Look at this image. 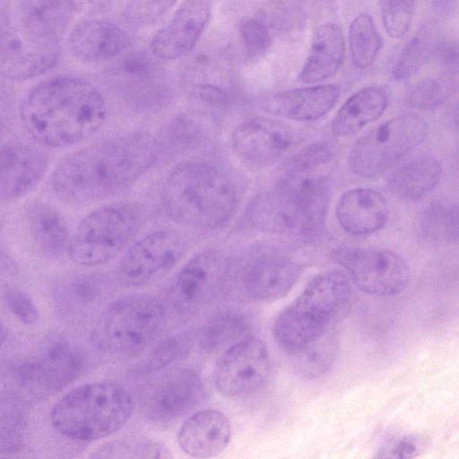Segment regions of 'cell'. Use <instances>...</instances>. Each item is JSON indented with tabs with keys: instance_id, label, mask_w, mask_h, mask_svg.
Listing matches in <instances>:
<instances>
[{
	"instance_id": "4316f807",
	"label": "cell",
	"mask_w": 459,
	"mask_h": 459,
	"mask_svg": "<svg viewBox=\"0 0 459 459\" xmlns=\"http://www.w3.org/2000/svg\"><path fill=\"white\" fill-rule=\"evenodd\" d=\"M387 96L378 87H365L351 96L332 121V132L341 137L358 133L368 124L378 119L387 107Z\"/></svg>"
},
{
	"instance_id": "60d3db41",
	"label": "cell",
	"mask_w": 459,
	"mask_h": 459,
	"mask_svg": "<svg viewBox=\"0 0 459 459\" xmlns=\"http://www.w3.org/2000/svg\"><path fill=\"white\" fill-rule=\"evenodd\" d=\"M422 441L416 437H403L384 446L374 459H413L420 452Z\"/></svg>"
},
{
	"instance_id": "7dc6e473",
	"label": "cell",
	"mask_w": 459,
	"mask_h": 459,
	"mask_svg": "<svg viewBox=\"0 0 459 459\" xmlns=\"http://www.w3.org/2000/svg\"><path fill=\"white\" fill-rule=\"evenodd\" d=\"M5 339H6V331H5L4 325L2 324V322L0 320V345L3 344V342L5 341Z\"/></svg>"
},
{
	"instance_id": "d6986e66",
	"label": "cell",
	"mask_w": 459,
	"mask_h": 459,
	"mask_svg": "<svg viewBox=\"0 0 459 459\" xmlns=\"http://www.w3.org/2000/svg\"><path fill=\"white\" fill-rule=\"evenodd\" d=\"M341 95L336 84H320L276 92L264 97L261 108L295 121H314L329 112Z\"/></svg>"
},
{
	"instance_id": "f546056e",
	"label": "cell",
	"mask_w": 459,
	"mask_h": 459,
	"mask_svg": "<svg viewBox=\"0 0 459 459\" xmlns=\"http://www.w3.org/2000/svg\"><path fill=\"white\" fill-rule=\"evenodd\" d=\"M87 459H173L160 441L142 436L124 437L96 448Z\"/></svg>"
},
{
	"instance_id": "7402d4cb",
	"label": "cell",
	"mask_w": 459,
	"mask_h": 459,
	"mask_svg": "<svg viewBox=\"0 0 459 459\" xmlns=\"http://www.w3.org/2000/svg\"><path fill=\"white\" fill-rule=\"evenodd\" d=\"M230 437L228 417L219 410L205 409L194 413L183 423L178 442L188 456L209 459L221 453Z\"/></svg>"
},
{
	"instance_id": "8d00e7d4",
	"label": "cell",
	"mask_w": 459,
	"mask_h": 459,
	"mask_svg": "<svg viewBox=\"0 0 459 459\" xmlns=\"http://www.w3.org/2000/svg\"><path fill=\"white\" fill-rule=\"evenodd\" d=\"M380 5L383 24L386 32L395 39L404 36L413 19L415 2L383 1Z\"/></svg>"
},
{
	"instance_id": "603a6c76",
	"label": "cell",
	"mask_w": 459,
	"mask_h": 459,
	"mask_svg": "<svg viewBox=\"0 0 459 459\" xmlns=\"http://www.w3.org/2000/svg\"><path fill=\"white\" fill-rule=\"evenodd\" d=\"M340 227L352 235L380 230L386 223L388 207L384 196L371 188H353L341 196L335 210Z\"/></svg>"
},
{
	"instance_id": "9a60e30c",
	"label": "cell",
	"mask_w": 459,
	"mask_h": 459,
	"mask_svg": "<svg viewBox=\"0 0 459 459\" xmlns=\"http://www.w3.org/2000/svg\"><path fill=\"white\" fill-rule=\"evenodd\" d=\"M295 143L292 129L267 117H254L239 124L231 136L235 154L246 165L265 169L277 163Z\"/></svg>"
},
{
	"instance_id": "4fadbf2b",
	"label": "cell",
	"mask_w": 459,
	"mask_h": 459,
	"mask_svg": "<svg viewBox=\"0 0 459 459\" xmlns=\"http://www.w3.org/2000/svg\"><path fill=\"white\" fill-rule=\"evenodd\" d=\"M271 360L264 342L245 336L220 356L214 368L218 390L231 398H243L262 390L269 380Z\"/></svg>"
},
{
	"instance_id": "277c9868",
	"label": "cell",
	"mask_w": 459,
	"mask_h": 459,
	"mask_svg": "<svg viewBox=\"0 0 459 459\" xmlns=\"http://www.w3.org/2000/svg\"><path fill=\"white\" fill-rule=\"evenodd\" d=\"M162 203L175 222L213 230L231 219L238 194L233 182L214 166L188 161L178 165L169 174L162 189Z\"/></svg>"
},
{
	"instance_id": "6da1fadb",
	"label": "cell",
	"mask_w": 459,
	"mask_h": 459,
	"mask_svg": "<svg viewBox=\"0 0 459 459\" xmlns=\"http://www.w3.org/2000/svg\"><path fill=\"white\" fill-rule=\"evenodd\" d=\"M157 154L155 140L145 133L92 143L60 161L52 174L53 191L60 200L72 204L105 199L136 181Z\"/></svg>"
},
{
	"instance_id": "5b68a950",
	"label": "cell",
	"mask_w": 459,
	"mask_h": 459,
	"mask_svg": "<svg viewBox=\"0 0 459 459\" xmlns=\"http://www.w3.org/2000/svg\"><path fill=\"white\" fill-rule=\"evenodd\" d=\"M133 410V398L123 386L112 382H93L65 394L53 406L50 421L65 437L94 441L123 428Z\"/></svg>"
},
{
	"instance_id": "ee69618b",
	"label": "cell",
	"mask_w": 459,
	"mask_h": 459,
	"mask_svg": "<svg viewBox=\"0 0 459 459\" xmlns=\"http://www.w3.org/2000/svg\"><path fill=\"white\" fill-rule=\"evenodd\" d=\"M195 91L197 98L207 105L219 108L227 104L228 95L219 86L203 84L197 86Z\"/></svg>"
},
{
	"instance_id": "d590c367",
	"label": "cell",
	"mask_w": 459,
	"mask_h": 459,
	"mask_svg": "<svg viewBox=\"0 0 459 459\" xmlns=\"http://www.w3.org/2000/svg\"><path fill=\"white\" fill-rule=\"evenodd\" d=\"M449 94V86L437 79H425L414 85L406 96V103L418 110L430 111L440 107Z\"/></svg>"
},
{
	"instance_id": "7c38bea8",
	"label": "cell",
	"mask_w": 459,
	"mask_h": 459,
	"mask_svg": "<svg viewBox=\"0 0 459 459\" xmlns=\"http://www.w3.org/2000/svg\"><path fill=\"white\" fill-rule=\"evenodd\" d=\"M186 244L173 230H158L134 242L117 266V280L127 288L151 283L169 272L183 257Z\"/></svg>"
},
{
	"instance_id": "7bdbcfd3",
	"label": "cell",
	"mask_w": 459,
	"mask_h": 459,
	"mask_svg": "<svg viewBox=\"0 0 459 459\" xmlns=\"http://www.w3.org/2000/svg\"><path fill=\"white\" fill-rule=\"evenodd\" d=\"M432 56L446 71L454 72L457 68V48L453 41H438Z\"/></svg>"
},
{
	"instance_id": "5bb4252c",
	"label": "cell",
	"mask_w": 459,
	"mask_h": 459,
	"mask_svg": "<svg viewBox=\"0 0 459 459\" xmlns=\"http://www.w3.org/2000/svg\"><path fill=\"white\" fill-rule=\"evenodd\" d=\"M227 273L228 262L221 252H199L174 277L169 288L172 306L183 315L199 311L217 296Z\"/></svg>"
},
{
	"instance_id": "30bf717a",
	"label": "cell",
	"mask_w": 459,
	"mask_h": 459,
	"mask_svg": "<svg viewBox=\"0 0 459 459\" xmlns=\"http://www.w3.org/2000/svg\"><path fill=\"white\" fill-rule=\"evenodd\" d=\"M429 133L427 123L414 115L389 119L360 137L349 154L351 170L372 178L390 169L419 146Z\"/></svg>"
},
{
	"instance_id": "8992f818",
	"label": "cell",
	"mask_w": 459,
	"mask_h": 459,
	"mask_svg": "<svg viewBox=\"0 0 459 459\" xmlns=\"http://www.w3.org/2000/svg\"><path fill=\"white\" fill-rule=\"evenodd\" d=\"M351 283L337 269L316 275L275 320L278 344L290 355L321 336L350 301Z\"/></svg>"
},
{
	"instance_id": "e575fe53",
	"label": "cell",
	"mask_w": 459,
	"mask_h": 459,
	"mask_svg": "<svg viewBox=\"0 0 459 459\" xmlns=\"http://www.w3.org/2000/svg\"><path fill=\"white\" fill-rule=\"evenodd\" d=\"M246 325L236 316H222L211 320L200 334L201 345L207 351H216L244 338Z\"/></svg>"
},
{
	"instance_id": "bcb514c9",
	"label": "cell",
	"mask_w": 459,
	"mask_h": 459,
	"mask_svg": "<svg viewBox=\"0 0 459 459\" xmlns=\"http://www.w3.org/2000/svg\"><path fill=\"white\" fill-rule=\"evenodd\" d=\"M0 459H35V457L24 447L11 446L0 450Z\"/></svg>"
},
{
	"instance_id": "7a4b0ae2",
	"label": "cell",
	"mask_w": 459,
	"mask_h": 459,
	"mask_svg": "<svg viewBox=\"0 0 459 459\" xmlns=\"http://www.w3.org/2000/svg\"><path fill=\"white\" fill-rule=\"evenodd\" d=\"M21 117L40 143L63 147L94 134L106 117L104 99L89 82L72 76L44 81L24 100Z\"/></svg>"
},
{
	"instance_id": "d6a6232c",
	"label": "cell",
	"mask_w": 459,
	"mask_h": 459,
	"mask_svg": "<svg viewBox=\"0 0 459 459\" xmlns=\"http://www.w3.org/2000/svg\"><path fill=\"white\" fill-rule=\"evenodd\" d=\"M423 236L430 240L452 243L458 237L457 205L450 203L430 204L422 212L420 223Z\"/></svg>"
},
{
	"instance_id": "ac0fdd59",
	"label": "cell",
	"mask_w": 459,
	"mask_h": 459,
	"mask_svg": "<svg viewBox=\"0 0 459 459\" xmlns=\"http://www.w3.org/2000/svg\"><path fill=\"white\" fill-rule=\"evenodd\" d=\"M207 1L181 3L169 22L151 41L152 52L164 60H173L187 54L196 44L210 17Z\"/></svg>"
},
{
	"instance_id": "3957f363",
	"label": "cell",
	"mask_w": 459,
	"mask_h": 459,
	"mask_svg": "<svg viewBox=\"0 0 459 459\" xmlns=\"http://www.w3.org/2000/svg\"><path fill=\"white\" fill-rule=\"evenodd\" d=\"M75 10L74 2H10L0 26V76L25 80L55 66Z\"/></svg>"
},
{
	"instance_id": "f1b7e54d",
	"label": "cell",
	"mask_w": 459,
	"mask_h": 459,
	"mask_svg": "<svg viewBox=\"0 0 459 459\" xmlns=\"http://www.w3.org/2000/svg\"><path fill=\"white\" fill-rule=\"evenodd\" d=\"M43 344L38 359L33 363L41 374L68 380L80 372L83 358L73 343L62 337H53Z\"/></svg>"
},
{
	"instance_id": "836d02e7",
	"label": "cell",
	"mask_w": 459,
	"mask_h": 459,
	"mask_svg": "<svg viewBox=\"0 0 459 459\" xmlns=\"http://www.w3.org/2000/svg\"><path fill=\"white\" fill-rule=\"evenodd\" d=\"M333 143L318 141L312 143L290 158L283 168L284 175H301L326 171L336 157Z\"/></svg>"
},
{
	"instance_id": "2e32d148",
	"label": "cell",
	"mask_w": 459,
	"mask_h": 459,
	"mask_svg": "<svg viewBox=\"0 0 459 459\" xmlns=\"http://www.w3.org/2000/svg\"><path fill=\"white\" fill-rule=\"evenodd\" d=\"M202 394V383L197 375L182 370L171 373L145 388L138 401L148 419L167 422L189 411Z\"/></svg>"
},
{
	"instance_id": "74e56055",
	"label": "cell",
	"mask_w": 459,
	"mask_h": 459,
	"mask_svg": "<svg viewBox=\"0 0 459 459\" xmlns=\"http://www.w3.org/2000/svg\"><path fill=\"white\" fill-rule=\"evenodd\" d=\"M239 35L246 52L251 58L262 56L272 42L266 22L258 17L244 19L239 25Z\"/></svg>"
},
{
	"instance_id": "1f68e13d",
	"label": "cell",
	"mask_w": 459,
	"mask_h": 459,
	"mask_svg": "<svg viewBox=\"0 0 459 459\" xmlns=\"http://www.w3.org/2000/svg\"><path fill=\"white\" fill-rule=\"evenodd\" d=\"M349 43L352 62L357 68L372 65L381 48V37L371 17L365 13L358 14L349 29Z\"/></svg>"
},
{
	"instance_id": "4dcf8cb0",
	"label": "cell",
	"mask_w": 459,
	"mask_h": 459,
	"mask_svg": "<svg viewBox=\"0 0 459 459\" xmlns=\"http://www.w3.org/2000/svg\"><path fill=\"white\" fill-rule=\"evenodd\" d=\"M438 41L435 27L422 25L401 52L393 69L394 78L404 81L415 74L432 56Z\"/></svg>"
},
{
	"instance_id": "f6af8a7d",
	"label": "cell",
	"mask_w": 459,
	"mask_h": 459,
	"mask_svg": "<svg viewBox=\"0 0 459 459\" xmlns=\"http://www.w3.org/2000/svg\"><path fill=\"white\" fill-rule=\"evenodd\" d=\"M13 112V98L7 90L0 85V138L8 129L12 120Z\"/></svg>"
},
{
	"instance_id": "9c48e42d",
	"label": "cell",
	"mask_w": 459,
	"mask_h": 459,
	"mask_svg": "<svg viewBox=\"0 0 459 459\" xmlns=\"http://www.w3.org/2000/svg\"><path fill=\"white\" fill-rule=\"evenodd\" d=\"M329 200L326 171L281 174L273 190V221L278 233L316 237L325 226Z\"/></svg>"
},
{
	"instance_id": "f35d334b",
	"label": "cell",
	"mask_w": 459,
	"mask_h": 459,
	"mask_svg": "<svg viewBox=\"0 0 459 459\" xmlns=\"http://www.w3.org/2000/svg\"><path fill=\"white\" fill-rule=\"evenodd\" d=\"M3 301L8 310L22 324L34 325L39 322V309L27 292L15 287L6 294Z\"/></svg>"
},
{
	"instance_id": "ba28073f",
	"label": "cell",
	"mask_w": 459,
	"mask_h": 459,
	"mask_svg": "<svg viewBox=\"0 0 459 459\" xmlns=\"http://www.w3.org/2000/svg\"><path fill=\"white\" fill-rule=\"evenodd\" d=\"M145 219L144 209L134 202H118L97 208L76 227L67 253L82 266L106 264L127 247Z\"/></svg>"
},
{
	"instance_id": "b9f144b4",
	"label": "cell",
	"mask_w": 459,
	"mask_h": 459,
	"mask_svg": "<svg viewBox=\"0 0 459 459\" xmlns=\"http://www.w3.org/2000/svg\"><path fill=\"white\" fill-rule=\"evenodd\" d=\"M19 271L14 260L4 251L0 250V300L15 288Z\"/></svg>"
},
{
	"instance_id": "ffe728a7",
	"label": "cell",
	"mask_w": 459,
	"mask_h": 459,
	"mask_svg": "<svg viewBox=\"0 0 459 459\" xmlns=\"http://www.w3.org/2000/svg\"><path fill=\"white\" fill-rule=\"evenodd\" d=\"M301 273L300 265L278 253L260 255L245 270L243 284L247 293L257 300H274L293 288Z\"/></svg>"
},
{
	"instance_id": "44dd1931",
	"label": "cell",
	"mask_w": 459,
	"mask_h": 459,
	"mask_svg": "<svg viewBox=\"0 0 459 459\" xmlns=\"http://www.w3.org/2000/svg\"><path fill=\"white\" fill-rule=\"evenodd\" d=\"M67 45L75 57L83 62L97 63L121 54L129 47L130 37L113 22L87 19L73 27Z\"/></svg>"
},
{
	"instance_id": "e0dca14e",
	"label": "cell",
	"mask_w": 459,
	"mask_h": 459,
	"mask_svg": "<svg viewBox=\"0 0 459 459\" xmlns=\"http://www.w3.org/2000/svg\"><path fill=\"white\" fill-rule=\"evenodd\" d=\"M48 158L24 143L0 147V202H15L32 192L43 178Z\"/></svg>"
},
{
	"instance_id": "484cf974",
	"label": "cell",
	"mask_w": 459,
	"mask_h": 459,
	"mask_svg": "<svg viewBox=\"0 0 459 459\" xmlns=\"http://www.w3.org/2000/svg\"><path fill=\"white\" fill-rule=\"evenodd\" d=\"M442 164L429 154L419 155L398 166L388 178L390 191L406 201L428 195L439 183Z\"/></svg>"
},
{
	"instance_id": "83f0119b",
	"label": "cell",
	"mask_w": 459,
	"mask_h": 459,
	"mask_svg": "<svg viewBox=\"0 0 459 459\" xmlns=\"http://www.w3.org/2000/svg\"><path fill=\"white\" fill-rule=\"evenodd\" d=\"M339 351L337 333L332 327L300 350L290 354L292 366L307 379L325 375L334 363Z\"/></svg>"
},
{
	"instance_id": "d4e9b609",
	"label": "cell",
	"mask_w": 459,
	"mask_h": 459,
	"mask_svg": "<svg viewBox=\"0 0 459 459\" xmlns=\"http://www.w3.org/2000/svg\"><path fill=\"white\" fill-rule=\"evenodd\" d=\"M26 220L34 245L43 256L57 258L67 251L71 238L69 228L56 207L36 203L28 209Z\"/></svg>"
},
{
	"instance_id": "ab89813d",
	"label": "cell",
	"mask_w": 459,
	"mask_h": 459,
	"mask_svg": "<svg viewBox=\"0 0 459 459\" xmlns=\"http://www.w3.org/2000/svg\"><path fill=\"white\" fill-rule=\"evenodd\" d=\"M185 344L178 338H169L158 344L151 351L146 367L150 370H159L177 360L183 353Z\"/></svg>"
},
{
	"instance_id": "8fae6325",
	"label": "cell",
	"mask_w": 459,
	"mask_h": 459,
	"mask_svg": "<svg viewBox=\"0 0 459 459\" xmlns=\"http://www.w3.org/2000/svg\"><path fill=\"white\" fill-rule=\"evenodd\" d=\"M334 258L351 281L369 295L394 296L403 291L410 281L406 261L389 249L341 247Z\"/></svg>"
},
{
	"instance_id": "52a82bcc",
	"label": "cell",
	"mask_w": 459,
	"mask_h": 459,
	"mask_svg": "<svg viewBox=\"0 0 459 459\" xmlns=\"http://www.w3.org/2000/svg\"><path fill=\"white\" fill-rule=\"evenodd\" d=\"M165 308L153 296L134 294L118 299L100 316L91 341L102 352L117 357L140 354L158 337Z\"/></svg>"
},
{
	"instance_id": "cb8c5ba5",
	"label": "cell",
	"mask_w": 459,
	"mask_h": 459,
	"mask_svg": "<svg viewBox=\"0 0 459 459\" xmlns=\"http://www.w3.org/2000/svg\"><path fill=\"white\" fill-rule=\"evenodd\" d=\"M343 56L344 39L341 27L333 22L322 24L314 34L299 81L315 83L332 77L342 65Z\"/></svg>"
}]
</instances>
